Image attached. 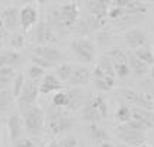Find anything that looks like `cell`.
<instances>
[{
    "instance_id": "cell-11",
    "label": "cell",
    "mask_w": 154,
    "mask_h": 147,
    "mask_svg": "<svg viewBox=\"0 0 154 147\" xmlns=\"http://www.w3.org/2000/svg\"><path fill=\"white\" fill-rule=\"evenodd\" d=\"M38 22V8L35 5H25L19 10V23L23 34L32 29Z\"/></svg>"
},
{
    "instance_id": "cell-43",
    "label": "cell",
    "mask_w": 154,
    "mask_h": 147,
    "mask_svg": "<svg viewBox=\"0 0 154 147\" xmlns=\"http://www.w3.org/2000/svg\"><path fill=\"white\" fill-rule=\"evenodd\" d=\"M48 0H36V3H39V5H45Z\"/></svg>"
},
{
    "instance_id": "cell-14",
    "label": "cell",
    "mask_w": 154,
    "mask_h": 147,
    "mask_svg": "<svg viewBox=\"0 0 154 147\" xmlns=\"http://www.w3.org/2000/svg\"><path fill=\"white\" fill-rule=\"evenodd\" d=\"M66 93H67V105H66V109H67V111H71V112L79 111V109L83 106V104L86 102V99H87L86 93L79 86H73L71 89L66 90Z\"/></svg>"
},
{
    "instance_id": "cell-15",
    "label": "cell",
    "mask_w": 154,
    "mask_h": 147,
    "mask_svg": "<svg viewBox=\"0 0 154 147\" xmlns=\"http://www.w3.org/2000/svg\"><path fill=\"white\" fill-rule=\"evenodd\" d=\"M0 20L9 32H16L19 29V9L17 8H6L0 12Z\"/></svg>"
},
{
    "instance_id": "cell-31",
    "label": "cell",
    "mask_w": 154,
    "mask_h": 147,
    "mask_svg": "<svg viewBox=\"0 0 154 147\" xmlns=\"http://www.w3.org/2000/svg\"><path fill=\"white\" fill-rule=\"evenodd\" d=\"M54 93L55 95L52 96L51 99L52 106H55V108H66V105H67V93H66V90H57Z\"/></svg>"
},
{
    "instance_id": "cell-46",
    "label": "cell",
    "mask_w": 154,
    "mask_h": 147,
    "mask_svg": "<svg viewBox=\"0 0 154 147\" xmlns=\"http://www.w3.org/2000/svg\"><path fill=\"white\" fill-rule=\"evenodd\" d=\"M146 2H153V0H146Z\"/></svg>"
},
{
    "instance_id": "cell-39",
    "label": "cell",
    "mask_w": 154,
    "mask_h": 147,
    "mask_svg": "<svg viewBox=\"0 0 154 147\" xmlns=\"http://www.w3.org/2000/svg\"><path fill=\"white\" fill-rule=\"evenodd\" d=\"M9 35H10V32L5 28V25H3V23H2V20H0V41L3 42L5 39H8Z\"/></svg>"
},
{
    "instance_id": "cell-24",
    "label": "cell",
    "mask_w": 154,
    "mask_h": 147,
    "mask_svg": "<svg viewBox=\"0 0 154 147\" xmlns=\"http://www.w3.org/2000/svg\"><path fill=\"white\" fill-rule=\"evenodd\" d=\"M89 134H90V137L93 141L96 143H103V141H109L111 137H109V134H108V131L102 128V127H99L97 125V122H92L90 124V127H89Z\"/></svg>"
},
{
    "instance_id": "cell-41",
    "label": "cell",
    "mask_w": 154,
    "mask_h": 147,
    "mask_svg": "<svg viewBox=\"0 0 154 147\" xmlns=\"http://www.w3.org/2000/svg\"><path fill=\"white\" fill-rule=\"evenodd\" d=\"M100 147H115V144H112L109 141H103V143H100Z\"/></svg>"
},
{
    "instance_id": "cell-32",
    "label": "cell",
    "mask_w": 154,
    "mask_h": 147,
    "mask_svg": "<svg viewBox=\"0 0 154 147\" xmlns=\"http://www.w3.org/2000/svg\"><path fill=\"white\" fill-rule=\"evenodd\" d=\"M23 82H25V77H23V74L22 73H17L16 76L13 77L12 80V95L15 96V99H16L19 93H20V90H22V86H23Z\"/></svg>"
},
{
    "instance_id": "cell-5",
    "label": "cell",
    "mask_w": 154,
    "mask_h": 147,
    "mask_svg": "<svg viewBox=\"0 0 154 147\" xmlns=\"http://www.w3.org/2000/svg\"><path fill=\"white\" fill-rule=\"evenodd\" d=\"M118 98L125 105H134V106L143 108L147 111L154 109V99L151 93H143V92H137L134 89L124 87V89L118 90Z\"/></svg>"
},
{
    "instance_id": "cell-35",
    "label": "cell",
    "mask_w": 154,
    "mask_h": 147,
    "mask_svg": "<svg viewBox=\"0 0 154 147\" xmlns=\"http://www.w3.org/2000/svg\"><path fill=\"white\" fill-rule=\"evenodd\" d=\"M31 61H32V64H36V66H39V67H42L44 70L54 67V64H52V63H50V61H47V60H44V58L38 57V55H35V54L32 55V57H31Z\"/></svg>"
},
{
    "instance_id": "cell-44",
    "label": "cell",
    "mask_w": 154,
    "mask_h": 147,
    "mask_svg": "<svg viewBox=\"0 0 154 147\" xmlns=\"http://www.w3.org/2000/svg\"><path fill=\"white\" fill-rule=\"evenodd\" d=\"M135 147H151V146H148V144H144V143H143V144H138V146H135Z\"/></svg>"
},
{
    "instance_id": "cell-16",
    "label": "cell",
    "mask_w": 154,
    "mask_h": 147,
    "mask_svg": "<svg viewBox=\"0 0 154 147\" xmlns=\"http://www.w3.org/2000/svg\"><path fill=\"white\" fill-rule=\"evenodd\" d=\"M34 54L38 55V57H41V58H44V60L50 61L52 64L60 63L61 60H64L63 52L57 47H54V45H36L34 48Z\"/></svg>"
},
{
    "instance_id": "cell-26",
    "label": "cell",
    "mask_w": 154,
    "mask_h": 147,
    "mask_svg": "<svg viewBox=\"0 0 154 147\" xmlns=\"http://www.w3.org/2000/svg\"><path fill=\"white\" fill-rule=\"evenodd\" d=\"M16 76L15 67H0V90L8 89L12 85V80Z\"/></svg>"
},
{
    "instance_id": "cell-4",
    "label": "cell",
    "mask_w": 154,
    "mask_h": 147,
    "mask_svg": "<svg viewBox=\"0 0 154 147\" xmlns=\"http://www.w3.org/2000/svg\"><path fill=\"white\" fill-rule=\"evenodd\" d=\"M80 109H82V118L90 124L108 118V104L102 95L89 96Z\"/></svg>"
},
{
    "instance_id": "cell-12",
    "label": "cell",
    "mask_w": 154,
    "mask_h": 147,
    "mask_svg": "<svg viewBox=\"0 0 154 147\" xmlns=\"http://www.w3.org/2000/svg\"><path fill=\"white\" fill-rule=\"evenodd\" d=\"M92 79H106L112 83H115V71H113V66L112 61L108 55H103L100 60L97 61V64L94 66L93 71H92Z\"/></svg>"
},
{
    "instance_id": "cell-6",
    "label": "cell",
    "mask_w": 154,
    "mask_h": 147,
    "mask_svg": "<svg viewBox=\"0 0 154 147\" xmlns=\"http://www.w3.org/2000/svg\"><path fill=\"white\" fill-rule=\"evenodd\" d=\"M70 47H71L73 52L76 54L77 60L83 64L92 63L96 57V45L90 38H85V36L74 38L70 42Z\"/></svg>"
},
{
    "instance_id": "cell-19",
    "label": "cell",
    "mask_w": 154,
    "mask_h": 147,
    "mask_svg": "<svg viewBox=\"0 0 154 147\" xmlns=\"http://www.w3.org/2000/svg\"><path fill=\"white\" fill-rule=\"evenodd\" d=\"M90 80H92V70L85 66H80V67L73 69L67 83L70 86H85Z\"/></svg>"
},
{
    "instance_id": "cell-21",
    "label": "cell",
    "mask_w": 154,
    "mask_h": 147,
    "mask_svg": "<svg viewBox=\"0 0 154 147\" xmlns=\"http://www.w3.org/2000/svg\"><path fill=\"white\" fill-rule=\"evenodd\" d=\"M8 130H9V137L10 141H16L17 139H20L22 136V131H23V121H22V117L13 114L10 115L8 120Z\"/></svg>"
},
{
    "instance_id": "cell-7",
    "label": "cell",
    "mask_w": 154,
    "mask_h": 147,
    "mask_svg": "<svg viewBox=\"0 0 154 147\" xmlns=\"http://www.w3.org/2000/svg\"><path fill=\"white\" fill-rule=\"evenodd\" d=\"M115 136L127 146H138V144H143L146 141V133L144 131H140L134 127H131L128 122H124V124H118L115 127Z\"/></svg>"
},
{
    "instance_id": "cell-3",
    "label": "cell",
    "mask_w": 154,
    "mask_h": 147,
    "mask_svg": "<svg viewBox=\"0 0 154 147\" xmlns=\"http://www.w3.org/2000/svg\"><path fill=\"white\" fill-rule=\"evenodd\" d=\"M76 125V120L70 115V111L51 106L45 115V128L52 136H60Z\"/></svg>"
},
{
    "instance_id": "cell-28",
    "label": "cell",
    "mask_w": 154,
    "mask_h": 147,
    "mask_svg": "<svg viewBox=\"0 0 154 147\" xmlns=\"http://www.w3.org/2000/svg\"><path fill=\"white\" fill-rule=\"evenodd\" d=\"M73 69H74V67H73L71 64H69V63H61V64L57 66V69H55V73H54V74L57 76V79H58L60 82L67 83V80H69Z\"/></svg>"
},
{
    "instance_id": "cell-34",
    "label": "cell",
    "mask_w": 154,
    "mask_h": 147,
    "mask_svg": "<svg viewBox=\"0 0 154 147\" xmlns=\"http://www.w3.org/2000/svg\"><path fill=\"white\" fill-rule=\"evenodd\" d=\"M125 15H128L127 9L116 8V6H112V8H109V10H108V17H109L111 20H119V19H122Z\"/></svg>"
},
{
    "instance_id": "cell-47",
    "label": "cell",
    "mask_w": 154,
    "mask_h": 147,
    "mask_svg": "<svg viewBox=\"0 0 154 147\" xmlns=\"http://www.w3.org/2000/svg\"><path fill=\"white\" fill-rule=\"evenodd\" d=\"M2 44H3V42H2V41H0V47H2Z\"/></svg>"
},
{
    "instance_id": "cell-20",
    "label": "cell",
    "mask_w": 154,
    "mask_h": 147,
    "mask_svg": "<svg viewBox=\"0 0 154 147\" xmlns=\"http://www.w3.org/2000/svg\"><path fill=\"white\" fill-rule=\"evenodd\" d=\"M22 60V54L15 50H0V67H17Z\"/></svg>"
},
{
    "instance_id": "cell-30",
    "label": "cell",
    "mask_w": 154,
    "mask_h": 147,
    "mask_svg": "<svg viewBox=\"0 0 154 147\" xmlns=\"http://www.w3.org/2000/svg\"><path fill=\"white\" fill-rule=\"evenodd\" d=\"M8 41H9V45H10L12 48L19 50V48H22L23 44H25V36H23L22 32H12V34L9 35Z\"/></svg>"
},
{
    "instance_id": "cell-9",
    "label": "cell",
    "mask_w": 154,
    "mask_h": 147,
    "mask_svg": "<svg viewBox=\"0 0 154 147\" xmlns=\"http://www.w3.org/2000/svg\"><path fill=\"white\" fill-rule=\"evenodd\" d=\"M32 41L38 45H52L57 42V34L48 22H39L32 32Z\"/></svg>"
},
{
    "instance_id": "cell-38",
    "label": "cell",
    "mask_w": 154,
    "mask_h": 147,
    "mask_svg": "<svg viewBox=\"0 0 154 147\" xmlns=\"http://www.w3.org/2000/svg\"><path fill=\"white\" fill-rule=\"evenodd\" d=\"M132 0H112L111 5L112 6H116V8H122V9H127L131 5Z\"/></svg>"
},
{
    "instance_id": "cell-48",
    "label": "cell",
    "mask_w": 154,
    "mask_h": 147,
    "mask_svg": "<svg viewBox=\"0 0 154 147\" xmlns=\"http://www.w3.org/2000/svg\"><path fill=\"white\" fill-rule=\"evenodd\" d=\"M83 147H89V146H83Z\"/></svg>"
},
{
    "instance_id": "cell-25",
    "label": "cell",
    "mask_w": 154,
    "mask_h": 147,
    "mask_svg": "<svg viewBox=\"0 0 154 147\" xmlns=\"http://www.w3.org/2000/svg\"><path fill=\"white\" fill-rule=\"evenodd\" d=\"M134 52V55L140 58L141 61H144L146 64H148L150 67H153L154 64V52H153V48L151 47H148V45H143V47H140V48H135V50H132Z\"/></svg>"
},
{
    "instance_id": "cell-33",
    "label": "cell",
    "mask_w": 154,
    "mask_h": 147,
    "mask_svg": "<svg viewBox=\"0 0 154 147\" xmlns=\"http://www.w3.org/2000/svg\"><path fill=\"white\" fill-rule=\"evenodd\" d=\"M44 74H45V70L42 67H39V66H36V64H31L29 67H28V76L31 80H35V82H38L39 79L44 77Z\"/></svg>"
},
{
    "instance_id": "cell-10",
    "label": "cell",
    "mask_w": 154,
    "mask_h": 147,
    "mask_svg": "<svg viewBox=\"0 0 154 147\" xmlns=\"http://www.w3.org/2000/svg\"><path fill=\"white\" fill-rule=\"evenodd\" d=\"M38 96H39L38 83H36L35 80L28 79V80L23 82L22 90H20L19 96L16 98L17 105H34V104H36V101H38Z\"/></svg>"
},
{
    "instance_id": "cell-13",
    "label": "cell",
    "mask_w": 154,
    "mask_h": 147,
    "mask_svg": "<svg viewBox=\"0 0 154 147\" xmlns=\"http://www.w3.org/2000/svg\"><path fill=\"white\" fill-rule=\"evenodd\" d=\"M125 45L131 48V50H135V48H140L143 45H147V41H148V35H147L146 31H143L141 28H132L127 31L124 36H122Z\"/></svg>"
},
{
    "instance_id": "cell-40",
    "label": "cell",
    "mask_w": 154,
    "mask_h": 147,
    "mask_svg": "<svg viewBox=\"0 0 154 147\" xmlns=\"http://www.w3.org/2000/svg\"><path fill=\"white\" fill-rule=\"evenodd\" d=\"M19 2L25 6V5H35V2H36V0H19Z\"/></svg>"
},
{
    "instance_id": "cell-2",
    "label": "cell",
    "mask_w": 154,
    "mask_h": 147,
    "mask_svg": "<svg viewBox=\"0 0 154 147\" xmlns=\"http://www.w3.org/2000/svg\"><path fill=\"white\" fill-rule=\"evenodd\" d=\"M19 111L26 133L32 137H41L45 131V112L36 104L19 105Z\"/></svg>"
},
{
    "instance_id": "cell-8",
    "label": "cell",
    "mask_w": 154,
    "mask_h": 147,
    "mask_svg": "<svg viewBox=\"0 0 154 147\" xmlns=\"http://www.w3.org/2000/svg\"><path fill=\"white\" fill-rule=\"evenodd\" d=\"M108 57L111 58L112 66H113V71L115 76L119 79H125L131 74L128 67V61H127V51L121 50V48H112Z\"/></svg>"
},
{
    "instance_id": "cell-22",
    "label": "cell",
    "mask_w": 154,
    "mask_h": 147,
    "mask_svg": "<svg viewBox=\"0 0 154 147\" xmlns=\"http://www.w3.org/2000/svg\"><path fill=\"white\" fill-rule=\"evenodd\" d=\"M131 118H134L138 122H141L147 130H153V125H154L153 111H147V109H143V108L134 106V108H131Z\"/></svg>"
},
{
    "instance_id": "cell-17",
    "label": "cell",
    "mask_w": 154,
    "mask_h": 147,
    "mask_svg": "<svg viewBox=\"0 0 154 147\" xmlns=\"http://www.w3.org/2000/svg\"><path fill=\"white\" fill-rule=\"evenodd\" d=\"M127 61H128L129 71H131L135 77H144L147 74H150V71L153 70V67H150L144 61H141L140 58H137L131 50L127 51Z\"/></svg>"
},
{
    "instance_id": "cell-27",
    "label": "cell",
    "mask_w": 154,
    "mask_h": 147,
    "mask_svg": "<svg viewBox=\"0 0 154 147\" xmlns=\"http://www.w3.org/2000/svg\"><path fill=\"white\" fill-rule=\"evenodd\" d=\"M13 101L15 96L12 95V90L9 87L0 90V112H8L13 105Z\"/></svg>"
},
{
    "instance_id": "cell-36",
    "label": "cell",
    "mask_w": 154,
    "mask_h": 147,
    "mask_svg": "<svg viewBox=\"0 0 154 147\" xmlns=\"http://www.w3.org/2000/svg\"><path fill=\"white\" fill-rule=\"evenodd\" d=\"M60 147H77L79 146V141H77L76 137H66L58 141Z\"/></svg>"
},
{
    "instance_id": "cell-29",
    "label": "cell",
    "mask_w": 154,
    "mask_h": 147,
    "mask_svg": "<svg viewBox=\"0 0 154 147\" xmlns=\"http://www.w3.org/2000/svg\"><path fill=\"white\" fill-rule=\"evenodd\" d=\"M131 120V106L125 104H121V106L115 112V121L118 124H124Z\"/></svg>"
},
{
    "instance_id": "cell-1",
    "label": "cell",
    "mask_w": 154,
    "mask_h": 147,
    "mask_svg": "<svg viewBox=\"0 0 154 147\" xmlns=\"http://www.w3.org/2000/svg\"><path fill=\"white\" fill-rule=\"evenodd\" d=\"M79 19H80V8L77 2H70L55 6L50 10L48 23L54 31L60 34H70Z\"/></svg>"
},
{
    "instance_id": "cell-37",
    "label": "cell",
    "mask_w": 154,
    "mask_h": 147,
    "mask_svg": "<svg viewBox=\"0 0 154 147\" xmlns=\"http://www.w3.org/2000/svg\"><path fill=\"white\" fill-rule=\"evenodd\" d=\"M13 147H36L35 143L29 139H17L16 141H13Z\"/></svg>"
},
{
    "instance_id": "cell-23",
    "label": "cell",
    "mask_w": 154,
    "mask_h": 147,
    "mask_svg": "<svg viewBox=\"0 0 154 147\" xmlns=\"http://www.w3.org/2000/svg\"><path fill=\"white\" fill-rule=\"evenodd\" d=\"M86 8L89 10V15H92V16H96L99 19H106L108 17L109 6L102 3L100 0H86Z\"/></svg>"
},
{
    "instance_id": "cell-45",
    "label": "cell",
    "mask_w": 154,
    "mask_h": 147,
    "mask_svg": "<svg viewBox=\"0 0 154 147\" xmlns=\"http://www.w3.org/2000/svg\"><path fill=\"white\" fill-rule=\"evenodd\" d=\"M0 144H2V128H0Z\"/></svg>"
},
{
    "instance_id": "cell-18",
    "label": "cell",
    "mask_w": 154,
    "mask_h": 147,
    "mask_svg": "<svg viewBox=\"0 0 154 147\" xmlns=\"http://www.w3.org/2000/svg\"><path fill=\"white\" fill-rule=\"evenodd\" d=\"M64 83L60 82L55 74H44L42 82L38 85V92L39 95H50L57 90H63Z\"/></svg>"
},
{
    "instance_id": "cell-42",
    "label": "cell",
    "mask_w": 154,
    "mask_h": 147,
    "mask_svg": "<svg viewBox=\"0 0 154 147\" xmlns=\"http://www.w3.org/2000/svg\"><path fill=\"white\" fill-rule=\"evenodd\" d=\"M45 147H60V144H58L57 141H51L50 144H47V146H45Z\"/></svg>"
}]
</instances>
